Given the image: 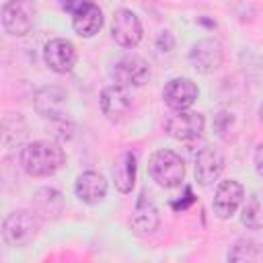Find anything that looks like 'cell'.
<instances>
[{
  "instance_id": "obj_15",
  "label": "cell",
  "mask_w": 263,
  "mask_h": 263,
  "mask_svg": "<svg viewBox=\"0 0 263 263\" xmlns=\"http://www.w3.org/2000/svg\"><path fill=\"white\" fill-rule=\"evenodd\" d=\"M66 92L62 88H55V86H47V88H41L35 97V109L41 117L45 119H51V121H64V111H66Z\"/></svg>"
},
{
  "instance_id": "obj_19",
  "label": "cell",
  "mask_w": 263,
  "mask_h": 263,
  "mask_svg": "<svg viewBox=\"0 0 263 263\" xmlns=\"http://www.w3.org/2000/svg\"><path fill=\"white\" fill-rule=\"evenodd\" d=\"M136 171H138V164H136V154L134 152L127 150V152H123V154L117 156V160L113 164V181H115L117 191L129 193L134 189Z\"/></svg>"
},
{
  "instance_id": "obj_3",
  "label": "cell",
  "mask_w": 263,
  "mask_h": 263,
  "mask_svg": "<svg viewBox=\"0 0 263 263\" xmlns=\"http://www.w3.org/2000/svg\"><path fill=\"white\" fill-rule=\"evenodd\" d=\"M148 173L160 187H177L183 183L185 164L173 150H156L148 160Z\"/></svg>"
},
{
  "instance_id": "obj_10",
  "label": "cell",
  "mask_w": 263,
  "mask_h": 263,
  "mask_svg": "<svg viewBox=\"0 0 263 263\" xmlns=\"http://www.w3.org/2000/svg\"><path fill=\"white\" fill-rule=\"evenodd\" d=\"M189 62L201 74H210V72L218 70L222 66V62H224L222 43L218 39H201V41H197L189 51Z\"/></svg>"
},
{
  "instance_id": "obj_20",
  "label": "cell",
  "mask_w": 263,
  "mask_h": 263,
  "mask_svg": "<svg viewBox=\"0 0 263 263\" xmlns=\"http://www.w3.org/2000/svg\"><path fill=\"white\" fill-rule=\"evenodd\" d=\"M240 222L251 228V230H259L263 228V197L259 193H253L247 203L242 205V214H240Z\"/></svg>"
},
{
  "instance_id": "obj_16",
  "label": "cell",
  "mask_w": 263,
  "mask_h": 263,
  "mask_svg": "<svg viewBox=\"0 0 263 263\" xmlns=\"http://www.w3.org/2000/svg\"><path fill=\"white\" fill-rule=\"evenodd\" d=\"M33 212L43 220H55L64 212V195L53 187H41L33 195Z\"/></svg>"
},
{
  "instance_id": "obj_9",
  "label": "cell",
  "mask_w": 263,
  "mask_h": 263,
  "mask_svg": "<svg viewBox=\"0 0 263 263\" xmlns=\"http://www.w3.org/2000/svg\"><path fill=\"white\" fill-rule=\"evenodd\" d=\"M43 60H45L49 70H53L58 74H68L76 66L78 53H76V47H74L72 41L58 37V39H51V41L45 43Z\"/></svg>"
},
{
  "instance_id": "obj_12",
  "label": "cell",
  "mask_w": 263,
  "mask_h": 263,
  "mask_svg": "<svg viewBox=\"0 0 263 263\" xmlns=\"http://www.w3.org/2000/svg\"><path fill=\"white\" fill-rule=\"evenodd\" d=\"M101 111L113 123L123 121L125 115L132 111V99H129L125 86H121V84L107 86L101 92Z\"/></svg>"
},
{
  "instance_id": "obj_8",
  "label": "cell",
  "mask_w": 263,
  "mask_h": 263,
  "mask_svg": "<svg viewBox=\"0 0 263 263\" xmlns=\"http://www.w3.org/2000/svg\"><path fill=\"white\" fill-rule=\"evenodd\" d=\"M242 199H245V187L238 181H234V179L222 181L214 193V201H212L214 214L222 220H228L236 214Z\"/></svg>"
},
{
  "instance_id": "obj_4",
  "label": "cell",
  "mask_w": 263,
  "mask_h": 263,
  "mask_svg": "<svg viewBox=\"0 0 263 263\" xmlns=\"http://www.w3.org/2000/svg\"><path fill=\"white\" fill-rule=\"evenodd\" d=\"M37 21L35 0H8L2 6V29L12 37L27 35Z\"/></svg>"
},
{
  "instance_id": "obj_11",
  "label": "cell",
  "mask_w": 263,
  "mask_h": 263,
  "mask_svg": "<svg viewBox=\"0 0 263 263\" xmlns=\"http://www.w3.org/2000/svg\"><path fill=\"white\" fill-rule=\"evenodd\" d=\"M199 97V88L193 80L189 78H173L166 82L164 90H162V99L164 103L175 111V109H189Z\"/></svg>"
},
{
  "instance_id": "obj_7",
  "label": "cell",
  "mask_w": 263,
  "mask_h": 263,
  "mask_svg": "<svg viewBox=\"0 0 263 263\" xmlns=\"http://www.w3.org/2000/svg\"><path fill=\"white\" fill-rule=\"evenodd\" d=\"M113 78H115V84H121V86H142L148 82L150 78V68H148V62L140 55H123L121 60L115 62V68H113Z\"/></svg>"
},
{
  "instance_id": "obj_17",
  "label": "cell",
  "mask_w": 263,
  "mask_h": 263,
  "mask_svg": "<svg viewBox=\"0 0 263 263\" xmlns=\"http://www.w3.org/2000/svg\"><path fill=\"white\" fill-rule=\"evenodd\" d=\"M103 12L95 2L84 4L80 10L72 14V27L80 37H92L101 31L103 27Z\"/></svg>"
},
{
  "instance_id": "obj_22",
  "label": "cell",
  "mask_w": 263,
  "mask_h": 263,
  "mask_svg": "<svg viewBox=\"0 0 263 263\" xmlns=\"http://www.w3.org/2000/svg\"><path fill=\"white\" fill-rule=\"evenodd\" d=\"M156 45H158L160 51H171L173 45H175V39H173V35H171L168 31H162V33L158 35V39H156Z\"/></svg>"
},
{
  "instance_id": "obj_25",
  "label": "cell",
  "mask_w": 263,
  "mask_h": 263,
  "mask_svg": "<svg viewBox=\"0 0 263 263\" xmlns=\"http://www.w3.org/2000/svg\"><path fill=\"white\" fill-rule=\"evenodd\" d=\"M259 117H261V121H263V107L259 109Z\"/></svg>"
},
{
  "instance_id": "obj_13",
  "label": "cell",
  "mask_w": 263,
  "mask_h": 263,
  "mask_svg": "<svg viewBox=\"0 0 263 263\" xmlns=\"http://www.w3.org/2000/svg\"><path fill=\"white\" fill-rule=\"evenodd\" d=\"M224 168V154L218 150V148H212V146H205L197 152V158H195V181L203 187L212 185L220 173Z\"/></svg>"
},
{
  "instance_id": "obj_18",
  "label": "cell",
  "mask_w": 263,
  "mask_h": 263,
  "mask_svg": "<svg viewBox=\"0 0 263 263\" xmlns=\"http://www.w3.org/2000/svg\"><path fill=\"white\" fill-rule=\"evenodd\" d=\"M158 222H160V218H158V210H156L154 201L148 199L146 193H140L134 214H132V226L142 234H150L158 228Z\"/></svg>"
},
{
  "instance_id": "obj_23",
  "label": "cell",
  "mask_w": 263,
  "mask_h": 263,
  "mask_svg": "<svg viewBox=\"0 0 263 263\" xmlns=\"http://www.w3.org/2000/svg\"><path fill=\"white\" fill-rule=\"evenodd\" d=\"M90 0H60V4H62V8L66 10V12H70V14H74L76 10H80L84 4H88Z\"/></svg>"
},
{
  "instance_id": "obj_14",
  "label": "cell",
  "mask_w": 263,
  "mask_h": 263,
  "mask_svg": "<svg viewBox=\"0 0 263 263\" xmlns=\"http://www.w3.org/2000/svg\"><path fill=\"white\" fill-rule=\"evenodd\" d=\"M74 193L80 201H84L88 205L101 203L107 195V181L101 173L84 171V173L78 175V179L74 183Z\"/></svg>"
},
{
  "instance_id": "obj_5",
  "label": "cell",
  "mask_w": 263,
  "mask_h": 263,
  "mask_svg": "<svg viewBox=\"0 0 263 263\" xmlns=\"http://www.w3.org/2000/svg\"><path fill=\"white\" fill-rule=\"evenodd\" d=\"M205 127V119L197 111L189 109H175L164 123V129L175 140H193L199 138Z\"/></svg>"
},
{
  "instance_id": "obj_6",
  "label": "cell",
  "mask_w": 263,
  "mask_h": 263,
  "mask_svg": "<svg viewBox=\"0 0 263 263\" xmlns=\"http://www.w3.org/2000/svg\"><path fill=\"white\" fill-rule=\"evenodd\" d=\"M111 35H113L117 45H121L125 49L136 47L140 43V39H142V23L136 16V12H132L127 8H119L113 14Z\"/></svg>"
},
{
  "instance_id": "obj_24",
  "label": "cell",
  "mask_w": 263,
  "mask_h": 263,
  "mask_svg": "<svg viewBox=\"0 0 263 263\" xmlns=\"http://www.w3.org/2000/svg\"><path fill=\"white\" fill-rule=\"evenodd\" d=\"M255 171L259 177H263V142L255 150Z\"/></svg>"
},
{
  "instance_id": "obj_1",
  "label": "cell",
  "mask_w": 263,
  "mask_h": 263,
  "mask_svg": "<svg viewBox=\"0 0 263 263\" xmlns=\"http://www.w3.org/2000/svg\"><path fill=\"white\" fill-rule=\"evenodd\" d=\"M66 164V152L60 144L37 140L21 150V166L31 177H49Z\"/></svg>"
},
{
  "instance_id": "obj_21",
  "label": "cell",
  "mask_w": 263,
  "mask_h": 263,
  "mask_svg": "<svg viewBox=\"0 0 263 263\" xmlns=\"http://www.w3.org/2000/svg\"><path fill=\"white\" fill-rule=\"evenodd\" d=\"M257 257V247L251 238H240L228 251V261H253Z\"/></svg>"
},
{
  "instance_id": "obj_2",
  "label": "cell",
  "mask_w": 263,
  "mask_h": 263,
  "mask_svg": "<svg viewBox=\"0 0 263 263\" xmlns=\"http://www.w3.org/2000/svg\"><path fill=\"white\" fill-rule=\"evenodd\" d=\"M39 226H41V218L35 212H27V210L10 212L2 222V236L10 247H25L37 236Z\"/></svg>"
}]
</instances>
